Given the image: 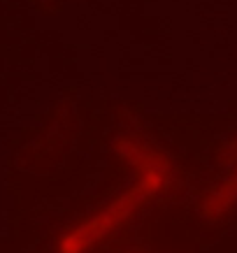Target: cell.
<instances>
[{"label": "cell", "instance_id": "3957f363", "mask_svg": "<svg viewBox=\"0 0 237 253\" xmlns=\"http://www.w3.org/2000/svg\"><path fill=\"white\" fill-rule=\"evenodd\" d=\"M230 158H237V142L230 146Z\"/></svg>", "mask_w": 237, "mask_h": 253}, {"label": "cell", "instance_id": "7a4b0ae2", "mask_svg": "<svg viewBox=\"0 0 237 253\" xmlns=\"http://www.w3.org/2000/svg\"><path fill=\"white\" fill-rule=\"evenodd\" d=\"M235 202H237V168L221 186H216L214 191L207 193L205 198H202L200 211H202L205 218L216 221V218H221L223 214H228L230 207H233Z\"/></svg>", "mask_w": 237, "mask_h": 253}, {"label": "cell", "instance_id": "6da1fadb", "mask_svg": "<svg viewBox=\"0 0 237 253\" xmlns=\"http://www.w3.org/2000/svg\"><path fill=\"white\" fill-rule=\"evenodd\" d=\"M119 149L140 169V181L130 191H126L123 195L112 200L107 207H102L100 211L89 216L84 223H79L77 228L65 232L61 242H58V251L61 253H86L91 246L102 242L109 232L121 228L123 223L142 207V202L146 198H151L153 193H158L165 186V176H168L170 168L163 158L140 149L133 142H121Z\"/></svg>", "mask_w": 237, "mask_h": 253}]
</instances>
